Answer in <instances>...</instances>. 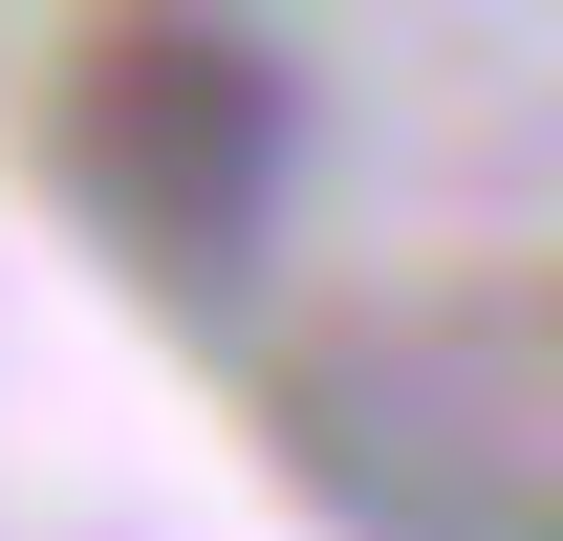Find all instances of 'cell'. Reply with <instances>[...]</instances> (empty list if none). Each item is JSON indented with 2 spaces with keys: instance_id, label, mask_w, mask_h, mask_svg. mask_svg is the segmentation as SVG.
Returning a JSON list of instances; mask_svg holds the SVG:
<instances>
[{
  "instance_id": "1",
  "label": "cell",
  "mask_w": 563,
  "mask_h": 541,
  "mask_svg": "<svg viewBox=\"0 0 563 541\" xmlns=\"http://www.w3.org/2000/svg\"><path fill=\"white\" fill-rule=\"evenodd\" d=\"M282 152H303V87H282L261 22H87L66 66H44V174H66V217L131 281H174V303H217V281L261 261Z\"/></svg>"
}]
</instances>
